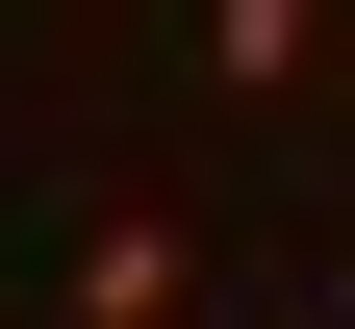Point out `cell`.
Returning <instances> with one entry per match:
<instances>
[{
  "label": "cell",
  "mask_w": 355,
  "mask_h": 329,
  "mask_svg": "<svg viewBox=\"0 0 355 329\" xmlns=\"http://www.w3.org/2000/svg\"><path fill=\"white\" fill-rule=\"evenodd\" d=\"M178 304H203L178 203H102V228H76V329H178Z\"/></svg>",
  "instance_id": "obj_1"
},
{
  "label": "cell",
  "mask_w": 355,
  "mask_h": 329,
  "mask_svg": "<svg viewBox=\"0 0 355 329\" xmlns=\"http://www.w3.org/2000/svg\"><path fill=\"white\" fill-rule=\"evenodd\" d=\"M203 76H229V102H279V76H330V0H203Z\"/></svg>",
  "instance_id": "obj_2"
}]
</instances>
